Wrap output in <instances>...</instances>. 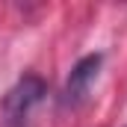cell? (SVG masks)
<instances>
[{
	"mask_svg": "<svg viewBox=\"0 0 127 127\" xmlns=\"http://www.w3.org/2000/svg\"><path fill=\"white\" fill-rule=\"evenodd\" d=\"M44 95H47L44 80L35 77V74H24L6 92L3 103H0V121H3V127H27L32 109L44 100Z\"/></svg>",
	"mask_w": 127,
	"mask_h": 127,
	"instance_id": "obj_1",
	"label": "cell"
},
{
	"mask_svg": "<svg viewBox=\"0 0 127 127\" xmlns=\"http://www.w3.org/2000/svg\"><path fill=\"white\" fill-rule=\"evenodd\" d=\"M100 62H103V56L100 53H89V56H83L80 62L71 68V74H68V80H65V89H62V103L65 106H80L89 92H92V83L97 80V74H100Z\"/></svg>",
	"mask_w": 127,
	"mask_h": 127,
	"instance_id": "obj_2",
	"label": "cell"
}]
</instances>
